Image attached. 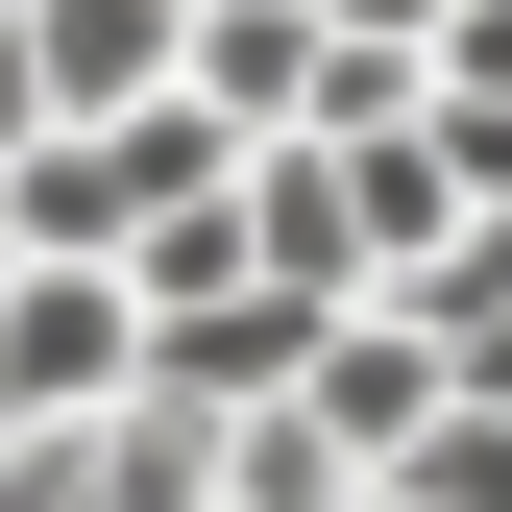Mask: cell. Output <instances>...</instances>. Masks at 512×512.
Masks as SVG:
<instances>
[{"label": "cell", "mask_w": 512, "mask_h": 512, "mask_svg": "<svg viewBox=\"0 0 512 512\" xmlns=\"http://www.w3.org/2000/svg\"><path fill=\"white\" fill-rule=\"evenodd\" d=\"M122 391H147V293H122V269H25V293H0V439H74Z\"/></svg>", "instance_id": "1"}, {"label": "cell", "mask_w": 512, "mask_h": 512, "mask_svg": "<svg viewBox=\"0 0 512 512\" xmlns=\"http://www.w3.org/2000/svg\"><path fill=\"white\" fill-rule=\"evenodd\" d=\"M391 512H512V415L464 391V415H439V439H415V464H391Z\"/></svg>", "instance_id": "3"}, {"label": "cell", "mask_w": 512, "mask_h": 512, "mask_svg": "<svg viewBox=\"0 0 512 512\" xmlns=\"http://www.w3.org/2000/svg\"><path fill=\"white\" fill-rule=\"evenodd\" d=\"M25 74H49V122H122L196 74V0H25Z\"/></svg>", "instance_id": "2"}]
</instances>
